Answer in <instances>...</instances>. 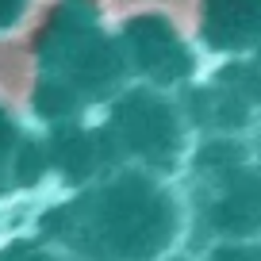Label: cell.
<instances>
[{"label": "cell", "mask_w": 261, "mask_h": 261, "mask_svg": "<svg viewBox=\"0 0 261 261\" xmlns=\"http://www.w3.org/2000/svg\"><path fill=\"white\" fill-rule=\"evenodd\" d=\"M104 238L115 242L123 257H142V253L165 246L169 238V207L162 196L146 192L142 185H119L104 196Z\"/></svg>", "instance_id": "6da1fadb"}, {"label": "cell", "mask_w": 261, "mask_h": 261, "mask_svg": "<svg viewBox=\"0 0 261 261\" xmlns=\"http://www.w3.org/2000/svg\"><path fill=\"white\" fill-rule=\"evenodd\" d=\"M215 227H227L234 234L261 227V188L257 180L242 177L238 185H230V192L215 204Z\"/></svg>", "instance_id": "7a4b0ae2"}, {"label": "cell", "mask_w": 261, "mask_h": 261, "mask_svg": "<svg viewBox=\"0 0 261 261\" xmlns=\"http://www.w3.org/2000/svg\"><path fill=\"white\" fill-rule=\"evenodd\" d=\"M261 27V0H219V31L215 39H246Z\"/></svg>", "instance_id": "3957f363"}, {"label": "cell", "mask_w": 261, "mask_h": 261, "mask_svg": "<svg viewBox=\"0 0 261 261\" xmlns=\"http://www.w3.org/2000/svg\"><path fill=\"white\" fill-rule=\"evenodd\" d=\"M4 139H8V127H4V119H0V150L8 146V142H4Z\"/></svg>", "instance_id": "277c9868"}]
</instances>
